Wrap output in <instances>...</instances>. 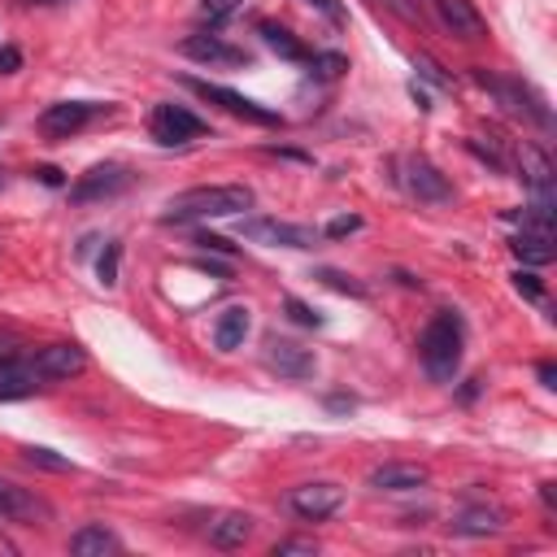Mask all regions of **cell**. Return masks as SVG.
<instances>
[{"label":"cell","instance_id":"484cf974","mask_svg":"<svg viewBox=\"0 0 557 557\" xmlns=\"http://www.w3.org/2000/svg\"><path fill=\"white\" fill-rule=\"evenodd\" d=\"M283 309H287V318H292V322H300V326H322V313H318V309H309V305H305V300H296V296H287V300H283Z\"/></svg>","mask_w":557,"mask_h":557},{"label":"cell","instance_id":"ba28073f","mask_svg":"<svg viewBox=\"0 0 557 557\" xmlns=\"http://www.w3.org/2000/svg\"><path fill=\"white\" fill-rule=\"evenodd\" d=\"M148 131H152L157 144H187V139H200L209 126L183 104H157L152 117H148Z\"/></svg>","mask_w":557,"mask_h":557},{"label":"cell","instance_id":"836d02e7","mask_svg":"<svg viewBox=\"0 0 557 557\" xmlns=\"http://www.w3.org/2000/svg\"><path fill=\"white\" fill-rule=\"evenodd\" d=\"M370 4H383V9H392L396 17H418V9H413L409 0H370Z\"/></svg>","mask_w":557,"mask_h":557},{"label":"cell","instance_id":"e0dca14e","mask_svg":"<svg viewBox=\"0 0 557 557\" xmlns=\"http://www.w3.org/2000/svg\"><path fill=\"white\" fill-rule=\"evenodd\" d=\"M83 366H87V352H83L78 344H48V348L35 352V370H39L44 379H70V374H78Z\"/></svg>","mask_w":557,"mask_h":557},{"label":"cell","instance_id":"4dcf8cb0","mask_svg":"<svg viewBox=\"0 0 557 557\" xmlns=\"http://www.w3.org/2000/svg\"><path fill=\"white\" fill-rule=\"evenodd\" d=\"M513 287H518L522 296H531V300H544V287H540V278H535L531 270H518V274H513Z\"/></svg>","mask_w":557,"mask_h":557},{"label":"cell","instance_id":"74e56055","mask_svg":"<svg viewBox=\"0 0 557 557\" xmlns=\"http://www.w3.org/2000/svg\"><path fill=\"white\" fill-rule=\"evenodd\" d=\"M540 500H544V509H553L557 505V487L553 483H540Z\"/></svg>","mask_w":557,"mask_h":557},{"label":"cell","instance_id":"f1b7e54d","mask_svg":"<svg viewBox=\"0 0 557 557\" xmlns=\"http://www.w3.org/2000/svg\"><path fill=\"white\" fill-rule=\"evenodd\" d=\"M239 4H244V0H200V13H205L209 22H226Z\"/></svg>","mask_w":557,"mask_h":557},{"label":"cell","instance_id":"d4e9b609","mask_svg":"<svg viewBox=\"0 0 557 557\" xmlns=\"http://www.w3.org/2000/svg\"><path fill=\"white\" fill-rule=\"evenodd\" d=\"M305 65H309V74H318V78H339V74L348 70V61H344L339 52H313Z\"/></svg>","mask_w":557,"mask_h":557},{"label":"cell","instance_id":"277c9868","mask_svg":"<svg viewBox=\"0 0 557 557\" xmlns=\"http://www.w3.org/2000/svg\"><path fill=\"white\" fill-rule=\"evenodd\" d=\"M400 183H405V191L413 196V200H422V205H448L453 200V183L444 178V170L435 165V161H426L422 152L418 157H405L400 161Z\"/></svg>","mask_w":557,"mask_h":557},{"label":"cell","instance_id":"d6a6232c","mask_svg":"<svg viewBox=\"0 0 557 557\" xmlns=\"http://www.w3.org/2000/svg\"><path fill=\"white\" fill-rule=\"evenodd\" d=\"M313 9H322L326 13V22H335V26H344V4L339 0H309Z\"/></svg>","mask_w":557,"mask_h":557},{"label":"cell","instance_id":"7402d4cb","mask_svg":"<svg viewBox=\"0 0 557 557\" xmlns=\"http://www.w3.org/2000/svg\"><path fill=\"white\" fill-rule=\"evenodd\" d=\"M122 540L109 531V527H83L70 535V553L74 557H104V553H117Z\"/></svg>","mask_w":557,"mask_h":557},{"label":"cell","instance_id":"8992f818","mask_svg":"<svg viewBox=\"0 0 557 557\" xmlns=\"http://www.w3.org/2000/svg\"><path fill=\"white\" fill-rule=\"evenodd\" d=\"M239 235L252 244H270V248H313L318 244L313 226L278 222V218H248V222H239Z\"/></svg>","mask_w":557,"mask_h":557},{"label":"cell","instance_id":"cb8c5ba5","mask_svg":"<svg viewBox=\"0 0 557 557\" xmlns=\"http://www.w3.org/2000/svg\"><path fill=\"white\" fill-rule=\"evenodd\" d=\"M313 278L318 283H326L331 292H344V296H357V300H366V283H357L352 274H344V270H331V265H322V270H313Z\"/></svg>","mask_w":557,"mask_h":557},{"label":"cell","instance_id":"4316f807","mask_svg":"<svg viewBox=\"0 0 557 557\" xmlns=\"http://www.w3.org/2000/svg\"><path fill=\"white\" fill-rule=\"evenodd\" d=\"M22 457H26L30 466H44V470H70V461L57 457L52 448H35V444H30V448H22Z\"/></svg>","mask_w":557,"mask_h":557},{"label":"cell","instance_id":"6da1fadb","mask_svg":"<svg viewBox=\"0 0 557 557\" xmlns=\"http://www.w3.org/2000/svg\"><path fill=\"white\" fill-rule=\"evenodd\" d=\"M252 187L248 183H205V187H187L178 191L161 222H205V218H239L244 209H252Z\"/></svg>","mask_w":557,"mask_h":557},{"label":"cell","instance_id":"1f68e13d","mask_svg":"<svg viewBox=\"0 0 557 557\" xmlns=\"http://www.w3.org/2000/svg\"><path fill=\"white\" fill-rule=\"evenodd\" d=\"M287 553L313 557V553H318V544H313V540H278V544H274V557H287Z\"/></svg>","mask_w":557,"mask_h":557},{"label":"cell","instance_id":"d590c367","mask_svg":"<svg viewBox=\"0 0 557 557\" xmlns=\"http://www.w3.org/2000/svg\"><path fill=\"white\" fill-rule=\"evenodd\" d=\"M540 383L544 387H557V366L553 361H540Z\"/></svg>","mask_w":557,"mask_h":557},{"label":"cell","instance_id":"5bb4252c","mask_svg":"<svg viewBox=\"0 0 557 557\" xmlns=\"http://www.w3.org/2000/svg\"><path fill=\"white\" fill-rule=\"evenodd\" d=\"M178 52L191 57V61H209V65H244L248 61L244 48H235V44H226L218 35H187L178 44Z\"/></svg>","mask_w":557,"mask_h":557},{"label":"cell","instance_id":"60d3db41","mask_svg":"<svg viewBox=\"0 0 557 557\" xmlns=\"http://www.w3.org/2000/svg\"><path fill=\"white\" fill-rule=\"evenodd\" d=\"M0 522H4V518H0Z\"/></svg>","mask_w":557,"mask_h":557},{"label":"cell","instance_id":"e575fe53","mask_svg":"<svg viewBox=\"0 0 557 557\" xmlns=\"http://www.w3.org/2000/svg\"><path fill=\"white\" fill-rule=\"evenodd\" d=\"M22 65V52L17 48H0V74H13Z\"/></svg>","mask_w":557,"mask_h":557},{"label":"cell","instance_id":"83f0119b","mask_svg":"<svg viewBox=\"0 0 557 557\" xmlns=\"http://www.w3.org/2000/svg\"><path fill=\"white\" fill-rule=\"evenodd\" d=\"M117 257H122V244H109V248L100 252V283H104V287L117 283Z\"/></svg>","mask_w":557,"mask_h":557},{"label":"cell","instance_id":"ab89813d","mask_svg":"<svg viewBox=\"0 0 557 557\" xmlns=\"http://www.w3.org/2000/svg\"><path fill=\"white\" fill-rule=\"evenodd\" d=\"M17 4H57V0H17Z\"/></svg>","mask_w":557,"mask_h":557},{"label":"cell","instance_id":"30bf717a","mask_svg":"<svg viewBox=\"0 0 557 557\" xmlns=\"http://www.w3.org/2000/svg\"><path fill=\"white\" fill-rule=\"evenodd\" d=\"M126 183H131V174H126L122 165L104 161V165H91L87 174H78V183L70 187V200H74V205H91V200L117 196V191H122Z\"/></svg>","mask_w":557,"mask_h":557},{"label":"cell","instance_id":"7c38bea8","mask_svg":"<svg viewBox=\"0 0 557 557\" xmlns=\"http://www.w3.org/2000/svg\"><path fill=\"white\" fill-rule=\"evenodd\" d=\"M39 383H44V374L35 370V357H17V352L0 357V400H22Z\"/></svg>","mask_w":557,"mask_h":557},{"label":"cell","instance_id":"9c48e42d","mask_svg":"<svg viewBox=\"0 0 557 557\" xmlns=\"http://www.w3.org/2000/svg\"><path fill=\"white\" fill-rule=\"evenodd\" d=\"M344 505V487H335V483H300V487H292L287 492V509L296 513V518H305V522H322V518H331L335 509Z\"/></svg>","mask_w":557,"mask_h":557},{"label":"cell","instance_id":"603a6c76","mask_svg":"<svg viewBox=\"0 0 557 557\" xmlns=\"http://www.w3.org/2000/svg\"><path fill=\"white\" fill-rule=\"evenodd\" d=\"M257 30H261V39H265V44H270V48L283 57V61H296V65H305V61L313 57V52H309V48H305V44H300L292 30H283V26H274V22H261Z\"/></svg>","mask_w":557,"mask_h":557},{"label":"cell","instance_id":"7a4b0ae2","mask_svg":"<svg viewBox=\"0 0 557 557\" xmlns=\"http://www.w3.org/2000/svg\"><path fill=\"white\" fill-rule=\"evenodd\" d=\"M461 344H466V326H461V318H457L453 309H440V313L422 326V335H418V357H422V366H426V374H431L435 383H453V374H457V366H461Z\"/></svg>","mask_w":557,"mask_h":557},{"label":"cell","instance_id":"f546056e","mask_svg":"<svg viewBox=\"0 0 557 557\" xmlns=\"http://www.w3.org/2000/svg\"><path fill=\"white\" fill-rule=\"evenodd\" d=\"M352 231H361V218H357V213H344V218H331V222H326V235H331V239H344V235H352Z\"/></svg>","mask_w":557,"mask_h":557},{"label":"cell","instance_id":"d6986e66","mask_svg":"<svg viewBox=\"0 0 557 557\" xmlns=\"http://www.w3.org/2000/svg\"><path fill=\"white\" fill-rule=\"evenodd\" d=\"M453 535H496L505 527V513L492 509V505H470L461 513H453Z\"/></svg>","mask_w":557,"mask_h":557},{"label":"cell","instance_id":"44dd1931","mask_svg":"<svg viewBox=\"0 0 557 557\" xmlns=\"http://www.w3.org/2000/svg\"><path fill=\"white\" fill-rule=\"evenodd\" d=\"M513 257L527 261V265H548L553 261V231H518L509 239Z\"/></svg>","mask_w":557,"mask_h":557},{"label":"cell","instance_id":"52a82bcc","mask_svg":"<svg viewBox=\"0 0 557 557\" xmlns=\"http://www.w3.org/2000/svg\"><path fill=\"white\" fill-rule=\"evenodd\" d=\"M100 113H109V104H100V100H57L39 113V131L52 139H65V135L83 131L87 122H96Z\"/></svg>","mask_w":557,"mask_h":557},{"label":"cell","instance_id":"ac0fdd59","mask_svg":"<svg viewBox=\"0 0 557 557\" xmlns=\"http://www.w3.org/2000/svg\"><path fill=\"white\" fill-rule=\"evenodd\" d=\"M252 535V518L244 509H218L209 518V544L213 548H239Z\"/></svg>","mask_w":557,"mask_h":557},{"label":"cell","instance_id":"8fae6325","mask_svg":"<svg viewBox=\"0 0 557 557\" xmlns=\"http://www.w3.org/2000/svg\"><path fill=\"white\" fill-rule=\"evenodd\" d=\"M313 366H318V361H313V352H309L305 344L278 339V335L265 339V370H274L278 379H309Z\"/></svg>","mask_w":557,"mask_h":557},{"label":"cell","instance_id":"8d00e7d4","mask_svg":"<svg viewBox=\"0 0 557 557\" xmlns=\"http://www.w3.org/2000/svg\"><path fill=\"white\" fill-rule=\"evenodd\" d=\"M196 244H205V248H218V252H231V244H226V239H218V235H200Z\"/></svg>","mask_w":557,"mask_h":557},{"label":"cell","instance_id":"9a60e30c","mask_svg":"<svg viewBox=\"0 0 557 557\" xmlns=\"http://www.w3.org/2000/svg\"><path fill=\"white\" fill-rule=\"evenodd\" d=\"M518 170H522L518 178L535 191V200H548V205H553V165H548V157H544L535 144H527V139L518 144Z\"/></svg>","mask_w":557,"mask_h":557},{"label":"cell","instance_id":"f35d334b","mask_svg":"<svg viewBox=\"0 0 557 557\" xmlns=\"http://www.w3.org/2000/svg\"><path fill=\"white\" fill-rule=\"evenodd\" d=\"M39 178H44L48 187H61V170H52V165H44V170H39Z\"/></svg>","mask_w":557,"mask_h":557},{"label":"cell","instance_id":"2e32d148","mask_svg":"<svg viewBox=\"0 0 557 557\" xmlns=\"http://www.w3.org/2000/svg\"><path fill=\"white\" fill-rule=\"evenodd\" d=\"M366 483H370L374 492H413V487L426 483V470L413 466V461H383V466H374V470L366 474Z\"/></svg>","mask_w":557,"mask_h":557},{"label":"cell","instance_id":"ffe728a7","mask_svg":"<svg viewBox=\"0 0 557 557\" xmlns=\"http://www.w3.org/2000/svg\"><path fill=\"white\" fill-rule=\"evenodd\" d=\"M248 326H252L248 309H244V305H226V309L218 313V322H213V344H218L222 352H231V348H239V344H244Z\"/></svg>","mask_w":557,"mask_h":557},{"label":"cell","instance_id":"4fadbf2b","mask_svg":"<svg viewBox=\"0 0 557 557\" xmlns=\"http://www.w3.org/2000/svg\"><path fill=\"white\" fill-rule=\"evenodd\" d=\"M435 9V17L457 35V39H483L487 35V22L483 13L470 4V0H426Z\"/></svg>","mask_w":557,"mask_h":557},{"label":"cell","instance_id":"3957f363","mask_svg":"<svg viewBox=\"0 0 557 557\" xmlns=\"http://www.w3.org/2000/svg\"><path fill=\"white\" fill-rule=\"evenodd\" d=\"M474 83H479L483 91H492L496 104H500L505 113H513V117H522V122H535V126H544V131L553 126V113H548L544 96L531 91L527 83H518V78H500V74H487V70H474Z\"/></svg>","mask_w":557,"mask_h":557},{"label":"cell","instance_id":"5b68a950","mask_svg":"<svg viewBox=\"0 0 557 557\" xmlns=\"http://www.w3.org/2000/svg\"><path fill=\"white\" fill-rule=\"evenodd\" d=\"M183 87H191L196 96H205V100H213V104H222L231 117H244V122H257V126H278L283 117L274 113V109H265V104H257V100H248V96H239V91H231V87H222V83H205V78H183Z\"/></svg>","mask_w":557,"mask_h":557}]
</instances>
